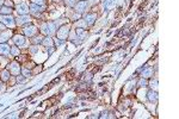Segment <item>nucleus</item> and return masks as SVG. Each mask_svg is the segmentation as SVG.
Returning <instances> with one entry per match:
<instances>
[{
    "mask_svg": "<svg viewBox=\"0 0 179 119\" xmlns=\"http://www.w3.org/2000/svg\"><path fill=\"white\" fill-rule=\"evenodd\" d=\"M55 29H56V24H55L54 22H46V23H43L42 26H41L42 33L46 35V36L53 35V33L55 32Z\"/></svg>",
    "mask_w": 179,
    "mask_h": 119,
    "instance_id": "obj_1",
    "label": "nucleus"
},
{
    "mask_svg": "<svg viewBox=\"0 0 179 119\" xmlns=\"http://www.w3.org/2000/svg\"><path fill=\"white\" fill-rule=\"evenodd\" d=\"M69 29H71V26L69 25H66V24H63L62 26H60L58 32H56V38H59L60 41L67 39L68 36H69Z\"/></svg>",
    "mask_w": 179,
    "mask_h": 119,
    "instance_id": "obj_2",
    "label": "nucleus"
},
{
    "mask_svg": "<svg viewBox=\"0 0 179 119\" xmlns=\"http://www.w3.org/2000/svg\"><path fill=\"white\" fill-rule=\"evenodd\" d=\"M7 70H8L12 75H18V74L20 73V70H22L19 62H18V61H12V62L7 66Z\"/></svg>",
    "mask_w": 179,
    "mask_h": 119,
    "instance_id": "obj_3",
    "label": "nucleus"
},
{
    "mask_svg": "<svg viewBox=\"0 0 179 119\" xmlns=\"http://www.w3.org/2000/svg\"><path fill=\"white\" fill-rule=\"evenodd\" d=\"M23 31H24L25 37H33V36L37 35L38 29H37L35 25H32V24H25V26H24Z\"/></svg>",
    "mask_w": 179,
    "mask_h": 119,
    "instance_id": "obj_4",
    "label": "nucleus"
},
{
    "mask_svg": "<svg viewBox=\"0 0 179 119\" xmlns=\"http://www.w3.org/2000/svg\"><path fill=\"white\" fill-rule=\"evenodd\" d=\"M0 22L6 25V28H14L16 26V19L10 14V16H2L0 18Z\"/></svg>",
    "mask_w": 179,
    "mask_h": 119,
    "instance_id": "obj_5",
    "label": "nucleus"
},
{
    "mask_svg": "<svg viewBox=\"0 0 179 119\" xmlns=\"http://www.w3.org/2000/svg\"><path fill=\"white\" fill-rule=\"evenodd\" d=\"M12 42L17 45V47H23L27 44V38L23 35H13L12 37Z\"/></svg>",
    "mask_w": 179,
    "mask_h": 119,
    "instance_id": "obj_6",
    "label": "nucleus"
},
{
    "mask_svg": "<svg viewBox=\"0 0 179 119\" xmlns=\"http://www.w3.org/2000/svg\"><path fill=\"white\" fill-rule=\"evenodd\" d=\"M31 23V17L29 14H19V17L16 19V25H25Z\"/></svg>",
    "mask_w": 179,
    "mask_h": 119,
    "instance_id": "obj_7",
    "label": "nucleus"
},
{
    "mask_svg": "<svg viewBox=\"0 0 179 119\" xmlns=\"http://www.w3.org/2000/svg\"><path fill=\"white\" fill-rule=\"evenodd\" d=\"M29 11L33 14V16L38 17V16H41V13L43 12V6L37 5V4H30Z\"/></svg>",
    "mask_w": 179,
    "mask_h": 119,
    "instance_id": "obj_8",
    "label": "nucleus"
},
{
    "mask_svg": "<svg viewBox=\"0 0 179 119\" xmlns=\"http://www.w3.org/2000/svg\"><path fill=\"white\" fill-rule=\"evenodd\" d=\"M74 8H75V12L83 13V12H85L86 8H87V2L84 1V0H81V1H79V2H77V4L74 5Z\"/></svg>",
    "mask_w": 179,
    "mask_h": 119,
    "instance_id": "obj_9",
    "label": "nucleus"
},
{
    "mask_svg": "<svg viewBox=\"0 0 179 119\" xmlns=\"http://www.w3.org/2000/svg\"><path fill=\"white\" fill-rule=\"evenodd\" d=\"M10 47L6 44V43H0V55H4V56H11V53H10Z\"/></svg>",
    "mask_w": 179,
    "mask_h": 119,
    "instance_id": "obj_10",
    "label": "nucleus"
},
{
    "mask_svg": "<svg viewBox=\"0 0 179 119\" xmlns=\"http://www.w3.org/2000/svg\"><path fill=\"white\" fill-rule=\"evenodd\" d=\"M11 36H12V31H8V30L1 31L0 32V43H5L6 41L10 39Z\"/></svg>",
    "mask_w": 179,
    "mask_h": 119,
    "instance_id": "obj_11",
    "label": "nucleus"
},
{
    "mask_svg": "<svg viewBox=\"0 0 179 119\" xmlns=\"http://www.w3.org/2000/svg\"><path fill=\"white\" fill-rule=\"evenodd\" d=\"M96 18H97V16H96L94 13H87V14L84 17V22L86 23V25H90V26H91V25H93Z\"/></svg>",
    "mask_w": 179,
    "mask_h": 119,
    "instance_id": "obj_12",
    "label": "nucleus"
},
{
    "mask_svg": "<svg viewBox=\"0 0 179 119\" xmlns=\"http://www.w3.org/2000/svg\"><path fill=\"white\" fill-rule=\"evenodd\" d=\"M17 11L19 14H28L29 13V6L27 4H19L17 6Z\"/></svg>",
    "mask_w": 179,
    "mask_h": 119,
    "instance_id": "obj_13",
    "label": "nucleus"
},
{
    "mask_svg": "<svg viewBox=\"0 0 179 119\" xmlns=\"http://www.w3.org/2000/svg\"><path fill=\"white\" fill-rule=\"evenodd\" d=\"M10 78H11V73H10L7 69H2V70L0 72V80H1V81L6 82V81L10 80Z\"/></svg>",
    "mask_w": 179,
    "mask_h": 119,
    "instance_id": "obj_14",
    "label": "nucleus"
},
{
    "mask_svg": "<svg viewBox=\"0 0 179 119\" xmlns=\"http://www.w3.org/2000/svg\"><path fill=\"white\" fill-rule=\"evenodd\" d=\"M42 44L46 47V48H50V47H54V39L53 38H50L49 36H47L46 38H43V42H42Z\"/></svg>",
    "mask_w": 179,
    "mask_h": 119,
    "instance_id": "obj_15",
    "label": "nucleus"
},
{
    "mask_svg": "<svg viewBox=\"0 0 179 119\" xmlns=\"http://www.w3.org/2000/svg\"><path fill=\"white\" fill-rule=\"evenodd\" d=\"M147 96H148V100L150 102H155L158 100V93L153 89H150L148 93H147Z\"/></svg>",
    "mask_w": 179,
    "mask_h": 119,
    "instance_id": "obj_16",
    "label": "nucleus"
},
{
    "mask_svg": "<svg viewBox=\"0 0 179 119\" xmlns=\"http://www.w3.org/2000/svg\"><path fill=\"white\" fill-rule=\"evenodd\" d=\"M12 8L11 7H7V6H5V5H2L1 7H0V14H2V16H10L11 13H12Z\"/></svg>",
    "mask_w": 179,
    "mask_h": 119,
    "instance_id": "obj_17",
    "label": "nucleus"
},
{
    "mask_svg": "<svg viewBox=\"0 0 179 119\" xmlns=\"http://www.w3.org/2000/svg\"><path fill=\"white\" fill-rule=\"evenodd\" d=\"M43 36H33L32 37V39H31V42L33 43V45H39V44H42V42H43Z\"/></svg>",
    "mask_w": 179,
    "mask_h": 119,
    "instance_id": "obj_18",
    "label": "nucleus"
},
{
    "mask_svg": "<svg viewBox=\"0 0 179 119\" xmlns=\"http://www.w3.org/2000/svg\"><path fill=\"white\" fill-rule=\"evenodd\" d=\"M150 76H153V68H146L143 72H142V78H145V79H148Z\"/></svg>",
    "mask_w": 179,
    "mask_h": 119,
    "instance_id": "obj_19",
    "label": "nucleus"
},
{
    "mask_svg": "<svg viewBox=\"0 0 179 119\" xmlns=\"http://www.w3.org/2000/svg\"><path fill=\"white\" fill-rule=\"evenodd\" d=\"M10 53H11L12 56H19V54H20V49H19V47L13 45V47H11Z\"/></svg>",
    "mask_w": 179,
    "mask_h": 119,
    "instance_id": "obj_20",
    "label": "nucleus"
},
{
    "mask_svg": "<svg viewBox=\"0 0 179 119\" xmlns=\"http://www.w3.org/2000/svg\"><path fill=\"white\" fill-rule=\"evenodd\" d=\"M22 74L25 76V78H29V76H31L32 75V73H31V70H29V68H22Z\"/></svg>",
    "mask_w": 179,
    "mask_h": 119,
    "instance_id": "obj_21",
    "label": "nucleus"
},
{
    "mask_svg": "<svg viewBox=\"0 0 179 119\" xmlns=\"http://www.w3.org/2000/svg\"><path fill=\"white\" fill-rule=\"evenodd\" d=\"M139 87H147L148 86V81H147V79H145V78H142L140 81H139Z\"/></svg>",
    "mask_w": 179,
    "mask_h": 119,
    "instance_id": "obj_22",
    "label": "nucleus"
},
{
    "mask_svg": "<svg viewBox=\"0 0 179 119\" xmlns=\"http://www.w3.org/2000/svg\"><path fill=\"white\" fill-rule=\"evenodd\" d=\"M4 5H5V6H7V7H11V8H12L14 4H13V1H12V0H5V1H4Z\"/></svg>",
    "mask_w": 179,
    "mask_h": 119,
    "instance_id": "obj_23",
    "label": "nucleus"
},
{
    "mask_svg": "<svg viewBox=\"0 0 179 119\" xmlns=\"http://www.w3.org/2000/svg\"><path fill=\"white\" fill-rule=\"evenodd\" d=\"M77 4V0H66V5L69 7H73Z\"/></svg>",
    "mask_w": 179,
    "mask_h": 119,
    "instance_id": "obj_24",
    "label": "nucleus"
},
{
    "mask_svg": "<svg viewBox=\"0 0 179 119\" xmlns=\"http://www.w3.org/2000/svg\"><path fill=\"white\" fill-rule=\"evenodd\" d=\"M25 80H27V78L24 75H19L18 74V76H17V81L18 82H25Z\"/></svg>",
    "mask_w": 179,
    "mask_h": 119,
    "instance_id": "obj_25",
    "label": "nucleus"
},
{
    "mask_svg": "<svg viewBox=\"0 0 179 119\" xmlns=\"http://www.w3.org/2000/svg\"><path fill=\"white\" fill-rule=\"evenodd\" d=\"M44 2H46V0H32V4H37V5H41V6H43Z\"/></svg>",
    "mask_w": 179,
    "mask_h": 119,
    "instance_id": "obj_26",
    "label": "nucleus"
},
{
    "mask_svg": "<svg viewBox=\"0 0 179 119\" xmlns=\"http://www.w3.org/2000/svg\"><path fill=\"white\" fill-rule=\"evenodd\" d=\"M5 30H6V25L0 22V32H1V31H5Z\"/></svg>",
    "mask_w": 179,
    "mask_h": 119,
    "instance_id": "obj_27",
    "label": "nucleus"
},
{
    "mask_svg": "<svg viewBox=\"0 0 179 119\" xmlns=\"http://www.w3.org/2000/svg\"><path fill=\"white\" fill-rule=\"evenodd\" d=\"M4 1H5V0H0V7L4 5Z\"/></svg>",
    "mask_w": 179,
    "mask_h": 119,
    "instance_id": "obj_28",
    "label": "nucleus"
},
{
    "mask_svg": "<svg viewBox=\"0 0 179 119\" xmlns=\"http://www.w3.org/2000/svg\"><path fill=\"white\" fill-rule=\"evenodd\" d=\"M55 1H56V0H55Z\"/></svg>",
    "mask_w": 179,
    "mask_h": 119,
    "instance_id": "obj_29",
    "label": "nucleus"
}]
</instances>
